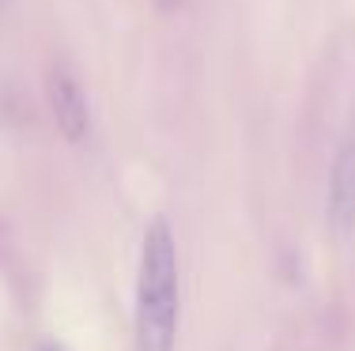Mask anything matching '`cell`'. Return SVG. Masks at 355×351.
I'll use <instances>...</instances> for the list:
<instances>
[{
    "instance_id": "obj_3",
    "label": "cell",
    "mask_w": 355,
    "mask_h": 351,
    "mask_svg": "<svg viewBox=\"0 0 355 351\" xmlns=\"http://www.w3.org/2000/svg\"><path fill=\"white\" fill-rule=\"evenodd\" d=\"M329 215H333L336 227H352V219H355V140L344 144V152L333 166V181H329Z\"/></svg>"
},
{
    "instance_id": "obj_2",
    "label": "cell",
    "mask_w": 355,
    "mask_h": 351,
    "mask_svg": "<svg viewBox=\"0 0 355 351\" xmlns=\"http://www.w3.org/2000/svg\"><path fill=\"white\" fill-rule=\"evenodd\" d=\"M49 106H53V117H57L64 136L83 140V132L91 125V114H87V98H83L80 83L69 72H53L49 76Z\"/></svg>"
},
{
    "instance_id": "obj_1",
    "label": "cell",
    "mask_w": 355,
    "mask_h": 351,
    "mask_svg": "<svg viewBox=\"0 0 355 351\" xmlns=\"http://www.w3.org/2000/svg\"><path fill=\"white\" fill-rule=\"evenodd\" d=\"M178 340V246L166 219L144 231L137 283V348L174 351Z\"/></svg>"
},
{
    "instance_id": "obj_4",
    "label": "cell",
    "mask_w": 355,
    "mask_h": 351,
    "mask_svg": "<svg viewBox=\"0 0 355 351\" xmlns=\"http://www.w3.org/2000/svg\"><path fill=\"white\" fill-rule=\"evenodd\" d=\"M46 351H53V348H46Z\"/></svg>"
}]
</instances>
